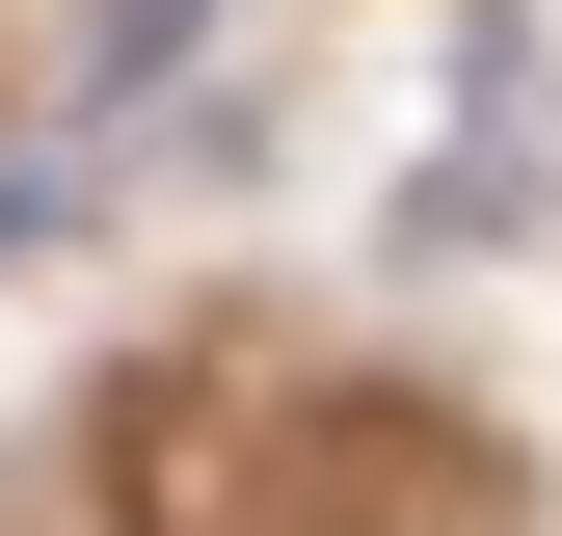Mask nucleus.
Segmentation results:
<instances>
[{
    "mask_svg": "<svg viewBox=\"0 0 562 536\" xmlns=\"http://www.w3.org/2000/svg\"><path fill=\"white\" fill-rule=\"evenodd\" d=\"M161 54H188V0H108V81H161Z\"/></svg>",
    "mask_w": 562,
    "mask_h": 536,
    "instance_id": "obj_1",
    "label": "nucleus"
}]
</instances>
